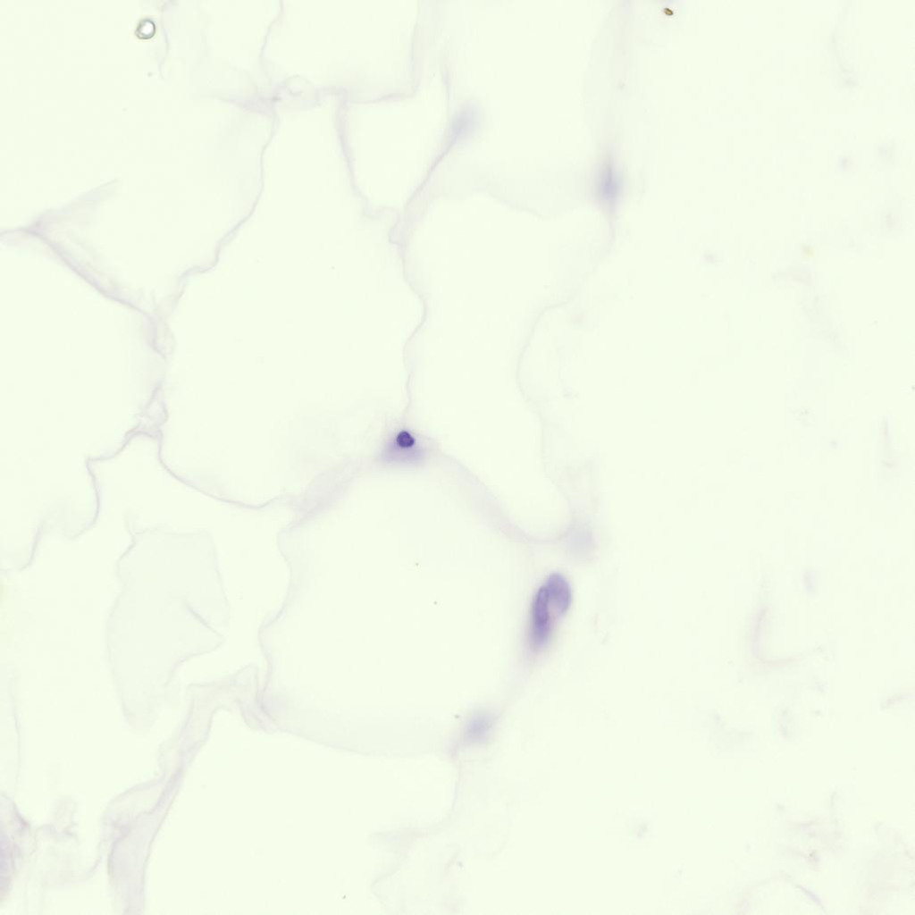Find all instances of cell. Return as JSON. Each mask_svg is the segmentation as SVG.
I'll list each match as a JSON object with an SVG mask.
<instances>
[{
	"label": "cell",
	"mask_w": 915,
	"mask_h": 915,
	"mask_svg": "<svg viewBox=\"0 0 915 915\" xmlns=\"http://www.w3.org/2000/svg\"><path fill=\"white\" fill-rule=\"evenodd\" d=\"M571 601L570 584L560 574L550 575L537 589L530 607L527 629V642L532 651H539L549 643Z\"/></svg>",
	"instance_id": "6da1fadb"
}]
</instances>
